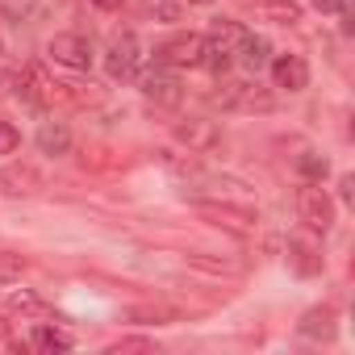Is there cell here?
Instances as JSON below:
<instances>
[{
    "mask_svg": "<svg viewBox=\"0 0 355 355\" xmlns=\"http://www.w3.org/2000/svg\"><path fill=\"white\" fill-rule=\"evenodd\" d=\"M243 34H247L243 21H218L209 34H201V63L197 67H205L214 76H226L234 67V51H239Z\"/></svg>",
    "mask_w": 355,
    "mask_h": 355,
    "instance_id": "6da1fadb",
    "label": "cell"
},
{
    "mask_svg": "<svg viewBox=\"0 0 355 355\" xmlns=\"http://www.w3.org/2000/svg\"><path fill=\"white\" fill-rule=\"evenodd\" d=\"M193 214L209 226L230 230V234H251L259 226V214L251 205H239V201H193Z\"/></svg>",
    "mask_w": 355,
    "mask_h": 355,
    "instance_id": "7a4b0ae2",
    "label": "cell"
},
{
    "mask_svg": "<svg viewBox=\"0 0 355 355\" xmlns=\"http://www.w3.org/2000/svg\"><path fill=\"white\" fill-rule=\"evenodd\" d=\"M13 88H17V101H26V105H34V109H51L55 101L67 96L63 84H55L42 63H26V67L13 76Z\"/></svg>",
    "mask_w": 355,
    "mask_h": 355,
    "instance_id": "3957f363",
    "label": "cell"
},
{
    "mask_svg": "<svg viewBox=\"0 0 355 355\" xmlns=\"http://www.w3.org/2000/svg\"><path fill=\"white\" fill-rule=\"evenodd\" d=\"M214 101H218L226 113H272V109H276V96H272L268 88H259L255 80H230V84L218 88Z\"/></svg>",
    "mask_w": 355,
    "mask_h": 355,
    "instance_id": "277c9868",
    "label": "cell"
},
{
    "mask_svg": "<svg viewBox=\"0 0 355 355\" xmlns=\"http://www.w3.org/2000/svg\"><path fill=\"white\" fill-rule=\"evenodd\" d=\"M134 80H138V92H142L150 105H159V109H175V105L184 101V84H180V76H175L171 67H163V63L138 71Z\"/></svg>",
    "mask_w": 355,
    "mask_h": 355,
    "instance_id": "5b68a950",
    "label": "cell"
},
{
    "mask_svg": "<svg viewBox=\"0 0 355 355\" xmlns=\"http://www.w3.org/2000/svg\"><path fill=\"white\" fill-rule=\"evenodd\" d=\"M297 218L305 222L309 234H330V226H334V201H330V193L322 184H305L297 193Z\"/></svg>",
    "mask_w": 355,
    "mask_h": 355,
    "instance_id": "8992f818",
    "label": "cell"
},
{
    "mask_svg": "<svg viewBox=\"0 0 355 355\" xmlns=\"http://www.w3.org/2000/svg\"><path fill=\"white\" fill-rule=\"evenodd\" d=\"M46 59L67 67V71H88L92 67V42L84 34H55L46 42Z\"/></svg>",
    "mask_w": 355,
    "mask_h": 355,
    "instance_id": "52a82bcc",
    "label": "cell"
},
{
    "mask_svg": "<svg viewBox=\"0 0 355 355\" xmlns=\"http://www.w3.org/2000/svg\"><path fill=\"white\" fill-rule=\"evenodd\" d=\"M138 63H142L138 38H134L130 30L117 34V38L109 42V51H105V71H109V80H134V76H138Z\"/></svg>",
    "mask_w": 355,
    "mask_h": 355,
    "instance_id": "ba28073f",
    "label": "cell"
},
{
    "mask_svg": "<svg viewBox=\"0 0 355 355\" xmlns=\"http://www.w3.org/2000/svg\"><path fill=\"white\" fill-rule=\"evenodd\" d=\"M155 63L180 71V67H197L201 63V34H175L167 42L155 46Z\"/></svg>",
    "mask_w": 355,
    "mask_h": 355,
    "instance_id": "9c48e42d",
    "label": "cell"
},
{
    "mask_svg": "<svg viewBox=\"0 0 355 355\" xmlns=\"http://www.w3.org/2000/svg\"><path fill=\"white\" fill-rule=\"evenodd\" d=\"M46 189V175L30 163H9L0 167V197H34Z\"/></svg>",
    "mask_w": 355,
    "mask_h": 355,
    "instance_id": "30bf717a",
    "label": "cell"
},
{
    "mask_svg": "<svg viewBox=\"0 0 355 355\" xmlns=\"http://www.w3.org/2000/svg\"><path fill=\"white\" fill-rule=\"evenodd\" d=\"M175 142L189 146V155H209V150L222 142V134H218L214 121H205V117H189V121L175 125Z\"/></svg>",
    "mask_w": 355,
    "mask_h": 355,
    "instance_id": "8fae6325",
    "label": "cell"
},
{
    "mask_svg": "<svg viewBox=\"0 0 355 355\" xmlns=\"http://www.w3.org/2000/svg\"><path fill=\"white\" fill-rule=\"evenodd\" d=\"M268 67H272L276 88H284V92H305L309 88V63L301 55H276Z\"/></svg>",
    "mask_w": 355,
    "mask_h": 355,
    "instance_id": "7c38bea8",
    "label": "cell"
},
{
    "mask_svg": "<svg viewBox=\"0 0 355 355\" xmlns=\"http://www.w3.org/2000/svg\"><path fill=\"white\" fill-rule=\"evenodd\" d=\"M55 9H63V0H0V13H5L13 26H38Z\"/></svg>",
    "mask_w": 355,
    "mask_h": 355,
    "instance_id": "4fadbf2b",
    "label": "cell"
},
{
    "mask_svg": "<svg viewBox=\"0 0 355 355\" xmlns=\"http://www.w3.org/2000/svg\"><path fill=\"white\" fill-rule=\"evenodd\" d=\"M334 330H338V322H334V309H330V305H313V309H305L301 322H297V334H301V338H313V343H330Z\"/></svg>",
    "mask_w": 355,
    "mask_h": 355,
    "instance_id": "5bb4252c",
    "label": "cell"
},
{
    "mask_svg": "<svg viewBox=\"0 0 355 355\" xmlns=\"http://www.w3.org/2000/svg\"><path fill=\"white\" fill-rule=\"evenodd\" d=\"M234 63H243L247 71H263L268 63H272V42L263 38V34H243V42H239V51H234Z\"/></svg>",
    "mask_w": 355,
    "mask_h": 355,
    "instance_id": "9a60e30c",
    "label": "cell"
},
{
    "mask_svg": "<svg viewBox=\"0 0 355 355\" xmlns=\"http://www.w3.org/2000/svg\"><path fill=\"white\" fill-rule=\"evenodd\" d=\"M5 313H9V318H21V322H42L51 309H46V301H42L38 293H30V288H13V293L5 297Z\"/></svg>",
    "mask_w": 355,
    "mask_h": 355,
    "instance_id": "2e32d148",
    "label": "cell"
},
{
    "mask_svg": "<svg viewBox=\"0 0 355 355\" xmlns=\"http://www.w3.org/2000/svg\"><path fill=\"white\" fill-rule=\"evenodd\" d=\"M38 150L51 155V159L67 155V150H71V130H67V121H42V125H38Z\"/></svg>",
    "mask_w": 355,
    "mask_h": 355,
    "instance_id": "e0dca14e",
    "label": "cell"
},
{
    "mask_svg": "<svg viewBox=\"0 0 355 355\" xmlns=\"http://www.w3.org/2000/svg\"><path fill=\"white\" fill-rule=\"evenodd\" d=\"M30 347H34V351H46V355H55V351H71V347H76V338H71L67 330L51 326V322H38V326L30 330Z\"/></svg>",
    "mask_w": 355,
    "mask_h": 355,
    "instance_id": "ac0fdd59",
    "label": "cell"
},
{
    "mask_svg": "<svg viewBox=\"0 0 355 355\" xmlns=\"http://www.w3.org/2000/svg\"><path fill=\"white\" fill-rule=\"evenodd\" d=\"M255 17L276 21V26H297L301 21V5H297V0H259Z\"/></svg>",
    "mask_w": 355,
    "mask_h": 355,
    "instance_id": "d6986e66",
    "label": "cell"
},
{
    "mask_svg": "<svg viewBox=\"0 0 355 355\" xmlns=\"http://www.w3.org/2000/svg\"><path fill=\"white\" fill-rule=\"evenodd\" d=\"M288 259H293V268L301 272V276H313V272H322V255L309 247V243H288Z\"/></svg>",
    "mask_w": 355,
    "mask_h": 355,
    "instance_id": "ffe728a7",
    "label": "cell"
},
{
    "mask_svg": "<svg viewBox=\"0 0 355 355\" xmlns=\"http://www.w3.org/2000/svg\"><path fill=\"white\" fill-rule=\"evenodd\" d=\"M297 171L305 175L309 184H322L326 175H330V163H326V155H313V150H305V155L297 159Z\"/></svg>",
    "mask_w": 355,
    "mask_h": 355,
    "instance_id": "44dd1931",
    "label": "cell"
},
{
    "mask_svg": "<svg viewBox=\"0 0 355 355\" xmlns=\"http://www.w3.org/2000/svg\"><path fill=\"white\" fill-rule=\"evenodd\" d=\"M21 272H26V259H21V255H13V251H0V284H13V280H21Z\"/></svg>",
    "mask_w": 355,
    "mask_h": 355,
    "instance_id": "7402d4cb",
    "label": "cell"
},
{
    "mask_svg": "<svg viewBox=\"0 0 355 355\" xmlns=\"http://www.w3.org/2000/svg\"><path fill=\"white\" fill-rule=\"evenodd\" d=\"M189 9L193 5H184V0H163V5L155 9V17L159 21H180V17H189Z\"/></svg>",
    "mask_w": 355,
    "mask_h": 355,
    "instance_id": "603a6c76",
    "label": "cell"
},
{
    "mask_svg": "<svg viewBox=\"0 0 355 355\" xmlns=\"http://www.w3.org/2000/svg\"><path fill=\"white\" fill-rule=\"evenodd\" d=\"M21 146V130L13 121H0V155H13Z\"/></svg>",
    "mask_w": 355,
    "mask_h": 355,
    "instance_id": "cb8c5ba5",
    "label": "cell"
},
{
    "mask_svg": "<svg viewBox=\"0 0 355 355\" xmlns=\"http://www.w3.org/2000/svg\"><path fill=\"white\" fill-rule=\"evenodd\" d=\"M109 351H113V355H121V351H155V343H150V338H121V343H113Z\"/></svg>",
    "mask_w": 355,
    "mask_h": 355,
    "instance_id": "d4e9b609",
    "label": "cell"
},
{
    "mask_svg": "<svg viewBox=\"0 0 355 355\" xmlns=\"http://www.w3.org/2000/svg\"><path fill=\"white\" fill-rule=\"evenodd\" d=\"M318 13H347V0H309Z\"/></svg>",
    "mask_w": 355,
    "mask_h": 355,
    "instance_id": "484cf974",
    "label": "cell"
},
{
    "mask_svg": "<svg viewBox=\"0 0 355 355\" xmlns=\"http://www.w3.org/2000/svg\"><path fill=\"white\" fill-rule=\"evenodd\" d=\"M88 5H96V9H105V13H113V9L121 5V0H88Z\"/></svg>",
    "mask_w": 355,
    "mask_h": 355,
    "instance_id": "4316f807",
    "label": "cell"
},
{
    "mask_svg": "<svg viewBox=\"0 0 355 355\" xmlns=\"http://www.w3.org/2000/svg\"><path fill=\"white\" fill-rule=\"evenodd\" d=\"M338 193H343V201H351V175H343V180H338Z\"/></svg>",
    "mask_w": 355,
    "mask_h": 355,
    "instance_id": "83f0119b",
    "label": "cell"
},
{
    "mask_svg": "<svg viewBox=\"0 0 355 355\" xmlns=\"http://www.w3.org/2000/svg\"><path fill=\"white\" fill-rule=\"evenodd\" d=\"M0 343H5V318H0Z\"/></svg>",
    "mask_w": 355,
    "mask_h": 355,
    "instance_id": "f1b7e54d",
    "label": "cell"
},
{
    "mask_svg": "<svg viewBox=\"0 0 355 355\" xmlns=\"http://www.w3.org/2000/svg\"><path fill=\"white\" fill-rule=\"evenodd\" d=\"M184 5H209V0H184Z\"/></svg>",
    "mask_w": 355,
    "mask_h": 355,
    "instance_id": "f546056e",
    "label": "cell"
},
{
    "mask_svg": "<svg viewBox=\"0 0 355 355\" xmlns=\"http://www.w3.org/2000/svg\"><path fill=\"white\" fill-rule=\"evenodd\" d=\"M0 63H5V51H0Z\"/></svg>",
    "mask_w": 355,
    "mask_h": 355,
    "instance_id": "4dcf8cb0",
    "label": "cell"
}]
</instances>
